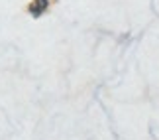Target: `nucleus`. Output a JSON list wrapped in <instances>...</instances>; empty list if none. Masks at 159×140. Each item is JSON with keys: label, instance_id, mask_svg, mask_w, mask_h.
Instances as JSON below:
<instances>
[{"label": "nucleus", "instance_id": "f257e3e1", "mask_svg": "<svg viewBox=\"0 0 159 140\" xmlns=\"http://www.w3.org/2000/svg\"><path fill=\"white\" fill-rule=\"evenodd\" d=\"M47 6H49V0H34L30 4V12H32V16H39L43 14V10H47Z\"/></svg>", "mask_w": 159, "mask_h": 140}]
</instances>
